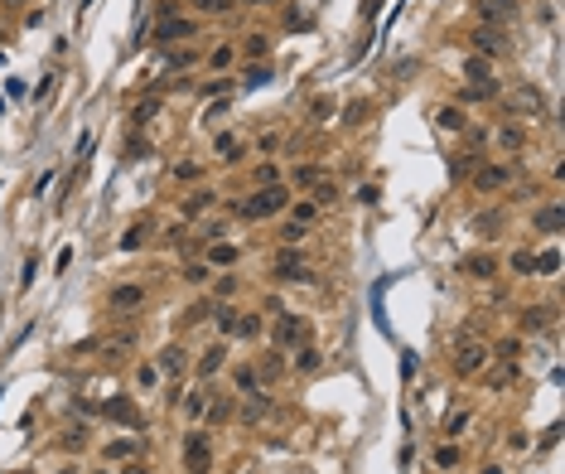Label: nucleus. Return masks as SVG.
<instances>
[{
  "instance_id": "1",
  "label": "nucleus",
  "mask_w": 565,
  "mask_h": 474,
  "mask_svg": "<svg viewBox=\"0 0 565 474\" xmlns=\"http://www.w3.org/2000/svg\"><path fill=\"white\" fill-rule=\"evenodd\" d=\"M285 203H290V194H285L280 184H266L261 194H251L246 203H237V213H242V218H275Z\"/></svg>"
},
{
  "instance_id": "2",
  "label": "nucleus",
  "mask_w": 565,
  "mask_h": 474,
  "mask_svg": "<svg viewBox=\"0 0 565 474\" xmlns=\"http://www.w3.org/2000/svg\"><path fill=\"white\" fill-rule=\"evenodd\" d=\"M184 470L188 474H208L213 470V446H208L203 431H193V436L184 441Z\"/></svg>"
},
{
  "instance_id": "3",
  "label": "nucleus",
  "mask_w": 565,
  "mask_h": 474,
  "mask_svg": "<svg viewBox=\"0 0 565 474\" xmlns=\"http://www.w3.org/2000/svg\"><path fill=\"white\" fill-rule=\"evenodd\" d=\"M488 363V344H474V339H459L455 344V373L459 378H474Z\"/></svg>"
},
{
  "instance_id": "4",
  "label": "nucleus",
  "mask_w": 565,
  "mask_h": 474,
  "mask_svg": "<svg viewBox=\"0 0 565 474\" xmlns=\"http://www.w3.org/2000/svg\"><path fill=\"white\" fill-rule=\"evenodd\" d=\"M459 276H474V281H493L498 276V256L493 252H469V256H459L455 261Z\"/></svg>"
},
{
  "instance_id": "5",
  "label": "nucleus",
  "mask_w": 565,
  "mask_h": 474,
  "mask_svg": "<svg viewBox=\"0 0 565 474\" xmlns=\"http://www.w3.org/2000/svg\"><path fill=\"white\" fill-rule=\"evenodd\" d=\"M503 107H508L512 116H537L541 112V92L532 83H522V87H512V92H503Z\"/></svg>"
},
{
  "instance_id": "6",
  "label": "nucleus",
  "mask_w": 565,
  "mask_h": 474,
  "mask_svg": "<svg viewBox=\"0 0 565 474\" xmlns=\"http://www.w3.org/2000/svg\"><path fill=\"white\" fill-rule=\"evenodd\" d=\"M474 49H479V58H503L508 54V34H503L498 25L474 29Z\"/></svg>"
},
{
  "instance_id": "7",
  "label": "nucleus",
  "mask_w": 565,
  "mask_h": 474,
  "mask_svg": "<svg viewBox=\"0 0 565 474\" xmlns=\"http://www.w3.org/2000/svg\"><path fill=\"white\" fill-rule=\"evenodd\" d=\"M512 169L508 165H474V189L479 194H493V189H508Z\"/></svg>"
},
{
  "instance_id": "8",
  "label": "nucleus",
  "mask_w": 565,
  "mask_h": 474,
  "mask_svg": "<svg viewBox=\"0 0 565 474\" xmlns=\"http://www.w3.org/2000/svg\"><path fill=\"white\" fill-rule=\"evenodd\" d=\"M275 276H280V281H309V271H304V261H299L295 247L275 252Z\"/></svg>"
},
{
  "instance_id": "9",
  "label": "nucleus",
  "mask_w": 565,
  "mask_h": 474,
  "mask_svg": "<svg viewBox=\"0 0 565 474\" xmlns=\"http://www.w3.org/2000/svg\"><path fill=\"white\" fill-rule=\"evenodd\" d=\"M193 20H179V15H169V20H160V25H155V39H160V44H174V39H193Z\"/></svg>"
},
{
  "instance_id": "10",
  "label": "nucleus",
  "mask_w": 565,
  "mask_h": 474,
  "mask_svg": "<svg viewBox=\"0 0 565 474\" xmlns=\"http://www.w3.org/2000/svg\"><path fill=\"white\" fill-rule=\"evenodd\" d=\"M464 73L479 83V92H484V97H488V92H498V83H493V68H488V58H479V54L464 58Z\"/></svg>"
},
{
  "instance_id": "11",
  "label": "nucleus",
  "mask_w": 565,
  "mask_h": 474,
  "mask_svg": "<svg viewBox=\"0 0 565 474\" xmlns=\"http://www.w3.org/2000/svg\"><path fill=\"white\" fill-rule=\"evenodd\" d=\"M532 227H537V232H546V237H556V232H561V203L537 208V213H532Z\"/></svg>"
},
{
  "instance_id": "12",
  "label": "nucleus",
  "mask_w": 565,
  "mask_h": 474,
  "mask_svg": "<svg viewBox=\"0 0 565 474\" xmlns=\"http://www.w3.org/2000/svg\"><path fill=\"white\" fill-rule=\"evenodd\" d=\"M107 300L111 310H135V305H145V286H116Z\"/></svg>"
},
{
  "instance_id": "13",
  "label": "nucleus",
  "mask_w": 565,
  "mask_h": 474,
  "mask_svg": "<svg viewBox=\"0 0 565 474\" xmlns=\"http://www.w3.org/2000/svg\"><path fill=\"white\" fill-rule=\"evenodd\" d=\"M479 15L503 25V20H512V15H517V0H479Z\"/></svg>"
},
{
  "instance_id": "14",
  "label": "nucleus",
  "mask_w": 565,
  "mask_h": 474,
  "mask_svg": "<svg viewBox=\"0 0 565 474\" xmlns=\"http://www.w3.org/2000/svg\"><path fill=\"white\" fill-rule=\"evenodd\" d=\"M107 417L111 421H121V426H140V412H135L126 397H116V402H107Z\"/></svg>"
},
{
  "instance_id": "15",
  "label": "nucleus",
  "mask_w": 565,
  "mask_h": 474,
  "mask_svg": "<svg viewBox=\"0 0 565 474\" xmlns=\"http://www.w3.org/2000/svg\"><path fill=\"white\" fill-rule=\"evenodd\" d=\"M295 339H299V320H295V315H280V320H275V344L290 349Z\"/></svg>"
},
{
  "instance_id": "16",
  "label": "nucleus",
  "mask_w": 565,
  "mask_h": 474,
  "mask_svg": "<svg viewBox=\"0 0 565 474\" xmlns=\"http://www.w3.org/2000/svg\"><path fill=\"white\" fill-rule=\"evenodd\" d=\"M222 359H227V349H222V344H217V349H208V354L198 359V378H213L217 368H222Z\"/></svg>"
},
{
  "instance_id": "17",
  "label": "nucleus",
  "mask_w": 565,
  "mask_h": 474,
  "mask_svg": "<svg viewBox=\"0 0 565 474\" xmlns=\"http://www.w3.org/2000/svg\"><path fill=\"white\" fill-rule=\"evenodd\" d=\"M208 208H213V194H208V189H198V194H188L184 218H198V213H208Z\"/></svg>"
},
{
  "instance_id": "18",
  "label": "nucleus",
  "mask_w": 565,
  "mask_h": 474,
  "mask_svg": "<svg viewBox=\"0 0 565 474\" xmlns=\"http://www.w3.org/2000/svg\"><path fill=\"white\" fill-rule=\"evenodd\" d=\"M295 184H299V189H319V184H324V169H314V165H295Z\"/></svg>"
},
{
  "instance_id": "19",
  "label": "nucleus",
  "mask_w": 565,
  "mask_h": 474,
  "mask_svg": "<svg viewBox=\"0 0 565 474\" xmlns=\"http://www.w3.org/2000/svg\"><path fill=\"white\" fill-rule=\"evenodd\" d=\"M135 450H140V446H135L131 436H121V441H107V460H131Z\"/></svg>"
},
{
  "instance_id": "20",
  "label": "nucleus",
  "mask_w": 565,
  "mask_h": 474,
  "mask_svg": "<svg viewBox=\"0 0 565 474\" xmlns=\"http://www.w3.org/2000/svg\"><path fill=\"white\" fill-rule=\"evenodd\" d=\"M546 320H551V310H522V329H527V334L546 329Z\"/></svg>"
},
{
  "instance_id": "21",
  "label": "nucleus",
  "mask_w": 565,
  "mask_h": 474,
  "mask_svg": "<svg viewBox=\"0 0 565 474\" xmlns=\"http://www.w3.org/2000/svg\"><path fill=\"white\" fill-rule=\"evenodd\" d=\"M213 320H217V329H222V334H237V310H232V305H217Z\"/></svg>"
},
{
  "instance_id": "22",
  "label": "nucleus",
  "mask_w": 565,
  "mask_h": 474,
  "mask_svg": "<svg viewBox=\"0 0 565 474\" xmlns=\"http://www.w3.org/2000/svg\"><path fill=\"white\" fill-rule=\"evenodd\" d=\"M435 121H440L445 131H464V112H455V107H440V112H435Z\"/></svg>"
},
{
  "instance_id": "23",
  "label": "nucleus",
  "mask_w": 565,
  "mask_h": 474,
  "mask_svg": "<svg viewBox=\"0 0 565 474\" xmlns=\"http://www.w3.org/2000/svg\"><path fill=\"white\" fill-rule=\"evenodd\" d=\"M537 271H541V276H556V271H561V252H556V247L541 252V256H537Z\"/></svg>"
},
{
  "instance_id": "24",
  "label": "nucleus",
  "mask_w": 565,
  "mask_h": 474,
  "mask_svg": "<svg viewBox=\"0 0 565 474\" xmlns=\"http://www.w3.org/2000/svg\"><path fill=\"white\" fill-rule=\"evenodd\" d=\"M512 271H517V276H532V271H537V256H532V252H512Z\"/></svg>"
},
{
  "instance_id": "25",
  "label": "nucleus",
  "mask_w": 565,
  "mask_h": 474,
  "mask_svg": "<svg viewBox=\"0 0 565 474\" xmlns=\"http://www.w3.org/2000/svg\"><path fill=\"white\" fill-rule=\"evenodd\" d=\"M179 363H184V349H179V344H169V349L160 354V368H164V373H179Z\"/></svg>"
},
{
  "instance_id": "26",
  "label": "nucleus",
  "mask_w": 565,
  "mask_h": 474,
  "mask_svg": "<svg viewBox=\"0 0 565 474\" xmlns=\"http://www.w3.org/2000/svg\"><path fill=\"white\" fill-rule=\"evenodd\" d=\"M280 373H285V363H280V354H266V359H261V378H266V383H275Z\"/></svg>"
},
{
  "instance_id": "27",
  "label": "nucleus",
  "mask_w": 565,
  "mask_h": 474,
  "mask_svg": "<svg viewBox=\"0 0 565 474\" xmlns=\"http://www.w3.org/2000/svg\"><path fill=\"white\" fill-rule=\"evenodd\" d=\"M455 465H459V450L455 446H440V450H435V470H455Z\"/></svg>"
},
{
  "instance_id": "28",
  "label": "nucleus",
  "mask_w": 565,
  "mask_h": 474,
  "mask_svg": "<svg viewBox=\"0 0 565 474\" xmlns=\"http://www.w3.org/2000/svg\"><path fill=\"white\" fill-rule=\"evenodd\" d=\"M522 126H503V131H498V145H508V150H517V145H522Z\"/></svg>"
},
{
  "instance_id": "29",
  "label": "nucleus",
  "mask_w": 565,
  "mask_h": 474,
  "mask_svg": "<svg viewBox=\"0 0 565 474\" xmlns=\"http://www.w3.org/2000/svg\"><path fill=\"white\" fill-rule=\"evenodd\" d=\"M145 237H150V227H140V223H135L131 232L121 237V247H126V252H135V247H140V242H145Z\"/></svg>"
},
{
  "instance_id": "30",
  "label": "nucleus",
  "mask_w": 565,
  "mask_h": 474,
  "mask_svg": "<svg viewBox=\"0 0 565 474\" xmlns=\"http://www.w3.org/2000/svg\"><path fill=\"white\" fill-rule=\"evenodd\" d=\"M184 281H188V286H203V281H208V266H203V261H188V266H184Z\"/></svg>"
},
{
  "instance_id": "31",
  "label": "nucleus",
  "mask_w": 565,
  "mask_h": 474,
  "mask_svg": "<svg viewBox=\"0 0 565 474\" xmlns=\"http://www.w3.org/2000/svg\"><path fill=\"white\" fill-rule=\"evenodd\" d=\"M208 256H213V266H227V261H237V247H227V242H217V247L208 252Z\"/></svg>"
},
{
  "instance_id": "32",
  "label": "nucleus",
  "mask_w": 565,
  "mask_h": 474,
  "mask_svg": "<svg viewBox=\"0 0 565 474\" xmlns=\"http://www.w3.org/2000/svg\"><path fill=\"white\" fill-rule=\"evenodd\" d=\"M237 150H242L237 136H217V155H222V160H237Z\"/></svg>"
},
{
  "instance_id": "33",
  "label": "nucleus",
  "mask_w": 565,
  "mask_h": 474,
  "mask_svg": "<svg viewBox=\"0 0 565 474\" xmlns=\"http://www.w3.org/2000/svg\"><path fill=\"white\" fill-rule=\"evenodd\" d=\"M295 368H304V373H309V368H319V349H299V354H295Z\"/></svg>"
},
{
  "instance_id": "34",
  "label": "nucleus",
  "mask_w": 565,
  "mask_h": 474,
  "mask_svg": "<svg viewBox=\"0 0 565 474\" xmlns=\"http://www.w3.org/2000/svg\"><path fill=\"white\" fill-rule=\"evenodd\" d=\"M198 10H203V15H227L232 0H198Z\"/></svg>"
},
{
  "instance_id": "35",
  "label": "nucleus",
  "mask_w": 565,
  "mask_h": 474,
  "mask_svg": "<svg viewBox=\"0 0 565 474\" xmlns=\"http://www.w3.org/2000/svg\"><path fill=\"white\" fill-rule=\"evenodd\" d=\"M266 39H261V34H251V39H246V58H266Z\"/></svg>"
},
{
  "instance_id": "36",
  "label": "nucleus",
  "mask_w": 565,
  "mask_h": 474,
  "mask_svg": "<svg viewBox=\"0 0 565 474\" xmlns=\"http://www.w3.org/2000/svg\"><path fill=\"white\" fill-rule=\"evenodd\" d=\"M256 329H261V325H256V315H237V334H242V339H251Z\"/></svg>"
},
{
  "instance_id": "37",
  "label": "nucleus",
  "mask_w": 565,
  "mask_h": 474,
  "mask_svg": "<svg viewBox=\"0 0 565 474\" xmlns=\"http://www.w3.org/2000/svg\"><path fill=\"white\" fill-rule=\"evenodd\" d=\"M237 388H242L246 397L256 392V373H251V368H237Z\"/></svg>"
},
{
  "instance_id": "38",
  "label": "nucleus",
  "mask_w": 565,
  "mask_h": 474,
  "mask_svg": "<svg viewBox=\"0 0 565 474\" xmlns=\"http://www.w3.org/2000/svg\"><path fill=\"white\" fill-rule=\"evenodd\" d=\"M464 426H469V412H455V417L445 421V436H459V431H464Z\"/></svg>"
},
{
  "instance_id": "39",
  "label": "nucleus",
  "mask_w": 565,
  "mask_h": 474,
  "mask_svg": "<svg viewBox=\"0 0 565 474\" xmlns=\"http://www.w3.org/2000/svg\"><path fill=\"white\" fill-rule=\"evenodd\" d=\"M363 116H367V102H348V112H343V121H348V126H358Z\"/></svg>"
},
{
  "instance_id": "40",
  "label": "nucleus",
  "mask_w": 565,
  "mask_h": 474,
  "mask_svg": "<svg viewBox=\"0 0 565 474\" xmlns=\"http://www.w3.org/2000/svg\"><path fill=\"white\" fill-rule=\"evenodd\" d=\"M203 412H208V397L193 392V397H188V417H203Z\"/></svg>"
},
{
  "instance_id": "41",
  "label": "nucleus",
  "mask_w": 565,
  "mask_h": 474,
  "mask_svg": "<svg viewBox=\"0 0 565 474\" xmlns=\"http://www.w3.org/2000/svg\"><path fill=\"white\" fill-rule=\"evenodd\" d=\"M474 160H479V155H459V160H455V179H464V174H474Z\"/></svg>"
},
{
  "instance_id": "42",
  "label": "nucleus",
  "mask_w": 565,
  "mask_h": 474,
  "mask_svg": "<svg viewBox=\"0 0 565 474\" xmlns=\"http://www.w3.org/2000/svg\"><path fill=\"white\" fill-rule=\"evenodd\" d=\"M160 112V102H155V97H150V102H140V107H135V121H150V116Z\"/></svg>"
},
{
  "instance_id": "43",
  "label": "nucleus",
  "mask_w": 565,
  "mask_h": 474,
  "mask_svg": "<svg viewBox=\"0 0 565 474\" xmlns=\"http://www.w3.org/2000/svg\"><path fill=\"white\" fill-rule=\"evenodd\" d=\"M280 237H285V247H295L299 237H304V223H290V227H285V232H280Z\"/></svg>"
},
{
  "instance_id": "44",
  "label": "nucleus",
  "mask_w": 565,
  "mask_h": 474,
  "mask_svg": "<svg viewBox=\"0 0 565 474\" xmlns=\"http://www.w3.org/2000/svg\"><path fill=\"white\" fill-rule=\"evenodd\" d=\"M155 378H160V373H155V368H140V373H135V383H140V388H145V392L155 388Z\"/></svg>"
},
{
  "instance_id": "45",
  "label": "nucleus",
  "mask_w": 565,
  "mask_h": 474,
  "mask_svg": "<svg viewBox=\"0 0 565 474\" xmlns=\"http://www.w3.org/2000/svg\"><path fill=\"white\" fill-rule=\"evenodd\" d=\"M314 213H319V203H299V208H295L299 223H314Z\"/></svg>"
},
{
  "instance_id": "46",
  "label": "nucleus",
  "mask_w": 565,
  "mask_h": 474,
  "mask_svg": "<svg viewBox=\"0 0 565 474\" xmlns=\"http://www.w3.org/2000/svg\"><path fill=\"white\" fill-rule=\"evenodd\" d=\"M270 78V68H251V73H246V87H261Z\"/></svg>"
},
{
  "instance_id": "47",
  "label": "nucleus",
  "mask_w": 565,
  "mask_h": 474,
  "mask_svg": "<svg viewBox=\"0 0 565 474\" xmlns=\"http://www.w3.org/2000/svg\"><path fill=\"white\" fill-rule=\"evenodd\" d=\"M198 174H203V169H198V165H179V169H174V179H188V184H193Z\"/></svg>"
},
{
  "instance_id": "48",
  "label": "nucleus",
  "mask_w": 565,
  "mask_h": 474,
  "mask_svg": "<svg viewBox=\"0 0 565 474\" xmlns=\"http://www.w3.org/2000/svg\"><path fill=\"white\" fill-rule=\"evenodd\" d=\"M242 5H270V0H242Z\"/></svg>"
},
{
  "instance_id": "49",
  "label": "nucleus",
  "mask_w": 565,
  "mask_h": 474,
  "mask_svg": "<svg viewBox=\"0 0 565 474\" xmlns=\"http://www.w3.org/2000/svg\"><path fill=\"white\" fill-rule=\"evenodd\" d=\"M484 474H503V470H498V465H488V470H484Z\"/></svg>"
},
{
  "instance_id": "50",
  "label": "nucleus",
  "mask_w": 565,
  "mask_h": 474,
  "mask_svg": "<svg viewBox=\"0 0 565 474\" xmlns=\"http://www.w3.org/2000/svg\"><path fill=\"white\" fill-rule=\"evenodd\" d=\"M126 474H140V465H131V470H126Z\"/></svg>"
},
{
  "instance_id": "51",
  "label": "nucleus",
  "mask_w": 565,
  "mask_h": 474,
  "mask_svg": "<svg viewBox=\"0 0 565 474\" xmlns=\"http://www.w3.org/2000/svg\"><path fill=\"white\" fill-rule=\"evenodd\" d=\"M92 474H107V470H92Z\"/></svg>"
},
{
  "instance_id": "52",
  "label": "nucleus",
  "mask_w": 565,
  "mask_h": 474,
  "mask_svg": "<svg viewBox=\"0 0 565 474\" xmlns=\"http://www.w3.org/2000/svg\"><path fill=\"white\" fill-rule=\"evenodd\" d=\"M25 474H29V470H25Z\"/></svg>"
}]
</instances>
